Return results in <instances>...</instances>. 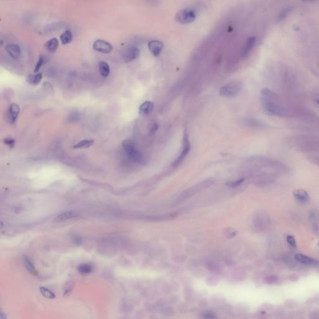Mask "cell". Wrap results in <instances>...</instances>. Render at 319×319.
<instances>
[{
  "mask_svg": "<svg viewBox=\"0 0 319 319\" xmlns=\"http://www.w3.org/2000/svg\"><path fill=\"white\" fill-rule=\"evenodd\" d=\"M260 103L264 112L269 115L281 117L284 115V108L279 96L268 88L260 92Z\"/></svg>",
  "mask_w": 319,
  "mask_h": 319,
  "instance_id": "6da1fadb",
  "label": "cell"
},
{
  "mask_svg": "<svg viewBox=\"0 0 319 319\" xmlns=\"http://www.w3.org/2000/svg\"><path fill=\"white\" fill-rule=\"evenodd\" d=\"M122 147L128 157L135 163L144 164L145 160L138 150L135 143L130 140H125L122 142Z\"/></svg>",
  "mask_w": 319,
  "mask_h": 319,
  "instance_id": "7a4b0ae2",
  "label": "cell"
},
{
  "mask_svg": "<svg viewBox=\"0 0 319 319\" xmlns=\"http://www.w3.org/2000/svg\"><path fill=\"white\" fill-rule=\"evenodd\" d=\"M243 84L239 81H233L222 86L220 94L223 97H231L237 95L242 89Z\"/></svg>",
  "mask_w": 319,
  "mask_h": 319,
  "instance_id": "3957f363",
  "label": "cell"
},
{
  "mask_svg": "<svg viewBox=\"0 0 319 319\" xmlns=\"http://www.w3.org/2000/svg\"><path fill=\"white\" fill-rule=\"evenodd\" d=\"M196 18L195 11L191 8H185L178 11L176 16L175 20L183 24H188L193 22Z\"/></svg>",
  "mask_w": 319,
  "mask_h": 319,
  "instance_id": "277c9868",
  "label": "cell"
},
{
  "mask_svg": "<svg viewBox=\"0 0 319 319\" xmlns=\"http://www.w3.org/2000/svg\"><path fill=\"white\" fill-rule=\"evenodd\" d=\"M191 149V145L189 141V138H188V135L186 131L184 132L183 134V150L181 152L180 154L178 156V158L176 159V160L172 164V167L173 168L177 167L179 166L181 162L184 160V159L186 158V156L189 153Z\"/></svg>",
  "mask_w": 319,
  "mask_h": 319,
  "instance_id": "5b68a950",
  "label": "cell"
},
{
  "mask_svg": "<svg viewBox=\"0 0 319 319\" xmlns=\"http://www.w3.org/2000/svg\"><path fill=\"white\" fill-rule=\"evenodd\" d=\"M93 49L100 53L109 54L112 49V46L108 42L104 40H97L93 44Z\"/></svg>",
  "mask_w": 319,
  "mask_h": 319,
  "instance_id": "8992f818",
  "label": "cell"
},
{
  "mask_svg": "<svg viewBox=\"0 0 319 319\" xmlns=\"http://www.w3.org/2000/svg\"><path fill=\"white\" fill-rule=\"evenodd\" d=\"M81 214L79 211L76 210H71V211H67L64 213H62L59 214L58 216H57L54 220V221L56 223H61L64 222L71 219L77 218V217L80 216Z\"/></svg>",
  "mask_w": 319,
  "mask_h": 319,
  "instance_id": "52a82bcc",
  "label": "cell"
},
{
  "mask_svg": "<svg viewBox=\"0 0 319 319\" xmlns=\"http://www.w3.org/2000/svg\"><path fill=\"white\" fill-rule=\"evenodd\" d=\"M140 55V50L135 46H130L125 49L124 53V60L125 63H130L135 60Z\"/></svg>",
  "mask_w": 319,
  "mask_h": 319,
  "instance_id": "ba28073f",
  "label": "cell"
},
{
  "mask_svg": "<svg viewBox=\"0 0 319 319\" xmlns=\"http://www.w3.org/2000/svg\"><path fill=\"white\" fill-rule=\"evenodd\" d=\"M20 112V107L17 104H12L10 105L6 113V119L9 124H13L16 122Z\"/></svg>",
  "mask_w": 319,
  "mask_h": 319,
  "instance_id": "9c48e42d",
  "label": "cell"
},
{
  "mask_svg": "<svg viewBox=\"0 0 319 319\" xmlns=\"http://www.w3.org/2000/svg\"><path fill=\"white\" fill-rule=\"evenodd\" d=\"M148 47L151 53L155 57L159 56L163 50V43L157 40H153L149 42Z\"/></svg>",
  "mask_w": 319,
  "mask_h": 319,
  "instance_id": "30bf717a",
  "label": "cell"
},
{
  "mask_svg": "<svg viewBox=\"0 0 319 319\" xmlns=\"http://www.w3.org/2000/svg\"><path fill=\"white\" fill-rule=\"evenodd\" d=\"M295 259L297 262L299 263L308 265V266H319V262L318 260L312 259L311 257H307L306 256H304L302 254H298L296 255Z\"/></svg>",
  "mask_w": 319,
  "mask_h": 319,
  "instance_id": "8fae6325",
  "label": "cell"
},
{
  "mask_svg": "<svg viewBox=\"0 0 319 319\" xmlns=\"http://www.w3.org/2000/svg\"><path fill=\"white\" fill-rule=\"evenodd\" d=\"M7 53L14 59H19L21 55V49L16 44H9L5 48Z\"/></svg>",
  "mask_w": 319,
  "mask_h": 319,
  "instance_id": "7c38bea8",
  "label": "cell"
},
{
  "mask_svg": "<svg viewBox=\"0 0 319 319\" xmlns=\"http://www.w3.org/2000/svg\"><path fill=\"white\" fill-rule=\"evenodd\" d=\"M256 41V39L255 36H251L247 39L241 52V57L242 58H245L248 56V54L250 53V52L254 46Z\"/></svg>",
  "mask_w": 319,
  "mask_h": 319,
  "instance_id": "4fadbf2b",
  "label": "cell"
},
{
  "mask_svg": "<svg viewBox=\"0 0 319 319\" xmlns=\"http://www.w3.org/2000/svg\"><path fill=\"white\" fill-rule=\"evenodd\" d=\"M153 107V104L151 101H145L139 107V113L143 115H149L152 112Z\"/></svg>",
  "mask_w": 319,
  "mask_h": 319,
  "instance_id": "5bb4252c",
  "label": "cell"
},
{
  "mask_svg": "<svg viewBox=\"0 0 319 319\" xmlns=\"http://www.w3.org/2000/svg\"><path fill=\"white\" fill-rule=\"evenodd\" d=\"M244 124L248 127L253 128H263L265 127V124L259 120L255 119H246L244 122Z\"/></svg>",
  "mask_w": 319,
  "mask_h": 319,
  "instance_id": "9a60e30c",
  "label": "cell"
},
{
  "mask_svg": "<svg viewBox=\"0 0 319 319\" xmlns=\"http://www.w3.org/2000/svg\"><path fill=\"white\" fill-rule=\"evenodd\" d=\"M59 42L57 38H52L48 41L45 45L46 49L49 52H54L59 47Z\"/></svg>",
  "mask_w": 319,
  "mask_h": 319,
  "instance_id": "2e32d148",
  "label": "cell"
},
{
  "mask_svg": "<svg viewBox=\"0 0 319 319\" xmlns=\"http://www.w3.org/2000/svg\"><path fill=\"white\" fill-rule=\"evenodd\" d=\"M294 196L297 200L300 202L305 203L309 199L308 193L306 191L303 190H298L294 192Z\"/></svg>",
  "mask_w": 319,
  "mask_h": 319,
  "instance_id": "e0dca14e",
  "label": "cell"
},
{
  "mask_svg": "<svg viewBox=\"0 0 319 319\" xmlns=\"http://www.w3.org/2000/svg\"><path fill=\"white\" fill-rule=\"evenodd\" d=\"M73 39V35L70 30H67L63 32L60 36V40L63 45H67L70 43Z\"/></svg>",
  "mask_w": 319,
  "mask_h": 319,
  "instance_id": "ac0fdd59",
  "label": "cell"
},
{
  "mask_svg": "<svg viewBox=\"0 0 319 319\" xmlns=\"http://www.w3.org/2000/svg\"><path fill=\"white\" fill-rule=\"evenodd\" d=\"M99 72L101 74V76L106 77H107L110 74V67L109 64L104 62V61H101L99 64Z\"/></svg>",
  "mask_w": 319,
  "mask_h": 319,
  "instance_id": "d6986e66",
  "label": "cell"
},
{
  "mask_svg": "<svg viewBox=\"0 0 319 319\" xmlns=\"http://www.w3.org/2000/svg\"><path fill=\"white\" fill-rule=\"evenodd\" d=\"M42 75L41 73H38L36 75H29L27 77V81L29 84L33 85H36L39 84L42 80Z\"/></svg>",
  "mask_w": 319,
  "mask_h": 319,
  "instance_id": "ffe728a7",
  "label": "cell"
},
{
  "mask_svg": "<svg viewBox=\"0 0 319 319\" xmlns=\"http://www.w3.org/2000/svg\"><path fill=\"white\" fill-rule=\"evenodd\" d=\"M94 144L92 140H83L79 142L74 146V149H88L91 147Z\"/></svg>",
  "mask_w": 319,
  "mask_h": 319,
  "instance_id": "44dd1931",
  "label": "cell"
},
{
  "mask_svg": "<svg viewBox=\"0 0 319 319\" xmlns=\"http://www.w3.org/2000/svg\"><path fill=\"white\" fill-rule=\"evenodd\" d=\"M39 290H40V292L42 294V295L43 296H45V297H46L48 299H51L56 298L55 294L49 289L45 287H41L39 288Z\"/></svg>",
  "mask_w": 319,
  "mask_h": 319,
  "instance_id": "7402d4cb",
  "label": "cell"
},
{
  "mask_svg": "<svg viewBox=\"0 0 319 319\" xmlns=\"http://www.w3.org/2000/svg\"><path fill=\"white\" fill-rule=\"evenodd\" d=\"M77 269L80 273L86 274L91 273L93 269V267L89 264H82L79 266Z\"/></svg>",
  "mask_w": 319,
  "mask_h": 319,
  "instance_id": "603a6c76",
  "label": "cell"
},
{
  "mask_svg": "<svg viewBox=\"0 0 319 319\" xmlns=\"http://www.w3.org/2000/svg\"><path fill=\"white\" fill-rule=\"evenodd\" d=\"M24 266L26 267V268L27 269V270L30 272V273H32L33 274L35 271V269H34V267L33 264V263L31 262V260H30V258L28 257H24Z\"/></svg>",
  "mask_w": 319,
  "mask_h": 319,
  "instance_id": "cb8c5ba5",
  "label": "cell"
},
{
  "mask_svg": "<svg viewBox=\"0 0 319 319\" xmlns=\"http://www.w3.org/2000/svg\"><path fill=\"white\" fill-rule=\"evenodd\" d=\"M290 11H291V9H290L289 8H285V9H283L281 12V13L279 14L278 20L279 21H283L284 20H285L286 18V17L288 16V14H289Z\"/></svg>",
  "mask_w": 319,
  "mask_h": 319,
  "instance_id": "d4e9b609",
  "label": "cell"
},
{
  "mask_svg": "<svg viewBox=\"0 0 319 319\" xmlns=\"http://www.w3.org/2000/svg\"><path fill=\"white\" fill-rule=\"evenodd\" d=\"M44 62H45L44 57H43L42 56H40L39 57L38 61V63L36 64V66L35 67L34 71L35 73H38V72L39 71V70L41 68L42 66L43 65V64H44Z\"/></svg>",
  "mask_w": 319,
  "mask_h": 319,
  "instance_id": "484cf974",
  "label": "cell"
},
{
  "mask_svg": "<svg viewBox=\"0 0 319 319\" xmlns=\"http://www.w3.org/2000/svg\"><path fill=\"white\" fill-rule=\"evenodd\" d=\"M287 241L293 248H296L297 246V243H296V239H295L294 237L292 235H288L287 236Z\"/></svg>",
  "mask_w": 319,
  "mask_h": 319,
  "instance_id": "4316f807",
  "label": "cell"
},
{
  "mask_svg": "<svg viewBox=\"0 0 319 319\" xmlns=\"http://www.w3.org/2000/svg\"><path fill=\"white\" fill-rule=\"evenodd\" d=\"M244 181V178H241V179H239L235 181L229 182V183H228V185L231 188H235V187L240 185Z\"/></svg>",
  "mask_w": 319,
  "mask_h": 319,
  "instance_id": "83f0119b",
  "label": "cell"
},
{
  "mask_svg": "<svg viewBox=\"0 0 319 319\" xmlns=\"http://www.w3.org/2000/svg\"><path fill=\"white\" fill-rule=\"evenodd\" d=\"M4 142H5V143L7 145L8 147H9L10 148L14 147V145H15V140L11 138H7L5 140Z\"/></svg>",
  "mask_w": 319,
  "mask_h": 319,
  "instance_id": "f1b7e54d",
  "label": "cell"
},
{
  "mask_svg": "<svg viewBox=\"0 0 319 319\" xmlns=\"http://www.w3.org/2000/svg\"><path fill=\"white\" fill-rule=\"evenodd\" d=\"M158 124H153V125H152V127H151V128H150V135H153L156 133V130H158Z\"/></svg>",
  "mask_w": 319,
  "mask_h": 319,
  "instance_id": "f546056e",
  "label": "cell"
},
{
  "mask_svg": "<svg viewBox=\"0 0 319 319\" xmlns=\"http://www.w3.org/2000/svg\"><path fill=\"white\" fill-rule=\"evenodd\" d=\"M204 317L207 318H216V315L213 313H206L204 314Z\"/></svg>",
  "mask_w": 319,
  "mask_h": 319,
  "instance_id": "4dcf8cb0",
  "label": "cell"
},
{
  "mask_svg": "<svg viewBox=\"0 0 319 319\" xmlns=\"http://www.w3.org/2000/svg\"><path fill=\"white\" fill-rule=\"evenodd\" d=\"M0 318H1L2 319H5V318H6V316H5V314L3 313V310H2L1 312H0Z\"/></svg>",
  "mask_w": 319,
  "mask_h": 319,
  "instance_id": "1f68e13d",
  "label": "cell"
},
{
  "mask_svg": "<svg viewBox=\"0 0 319 319\" xmlns=\"http://www.w3.org/2000/svg\"><path fill=\"white\" fill-rule=\"evenodd\" d=\"M301 1H302V2H312L316 1V0H301Z\"/></svg>",
  "mask_w": 319,
  "mask_h": 319,
  "instance_id": "d6a6232c",
  "label": "cell"
},
{
  "mask_svg": "<svg viewBox=\"0 0 319 319\" xmlns=\"http://www.w3.org/2000/svg\"><path fill=\"white\" fill-rule=\"evenodd\" d=\"M315 102L316 104H317L318 105H319V99H317V100H315Z\"/></svg>",
  "mask_w": 319,
  "mask_h": 319,
  "instance_id": "836d02e7",
  "label": "cell"
},
{
  "mask_svg": "<svg viewBox=\"0 0 319 319\" xmlns=\"http://www.w3.org/2000/svg\"><path fill=\"white\" fill-rule=\"evenodd\" d=\"M318 246H319V242H318Z\"/></svg>",
  "mask_w": 319,
  "mask_h": 319,
  "instance_id": "e575fe53",
  "label": "cell"
}]
</instances>
